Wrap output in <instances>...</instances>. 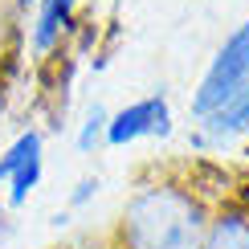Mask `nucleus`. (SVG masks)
Segmentation results:
<instances>
[{
  "label": "nucleus",
  "mask_w": 249,
  "mask_h": 249,
  "mask_svg": "<svg viewBox=\"0 0 249 249\" xmlns=\"http://www.w3.org/2000/svg\"><path fill=\"white\" fill-rule=\"evenodd\" d=\"M102 139H107V115L94 107L90 119H86V127H82V135H78V151H94Z\"/></svg>",
  "instance_id": "nucleus-9"
},
{
  "label": "nucleus",
  "mask_w": 249,
  "mask_h": 249,
  "mask_svg": "<svg viewBox=\"0 0 249 249\" xmlns=\"http://www.w3.org/2000/svg\"><path fill=\"white\" fill-rule=\"evenodd\" d=\"M204 249H249V213L225 209L204 237Z\"/></svg>",
  "instance_id": "nucleus-5"
},
{
  "label": "nucleus",
  "mask_w": 249,
  "mask_h": 249,
  "mask_svg": "<svg viewBox=\"0 0 249 249\" xmlns=\"http://www.w3.org/2000/svg\"><path fill=\"white\" fill-rule=\"evenodd\" d=\"M204 123H209V135H216V139L241 131L245 123H249V82H241L221 107H213L209 115H204Z\"/></svg>",
  "instance_id": "nucleus-4"
},
{
  "label": "nucleus",
  "mask_w": 249,
  "mask_h": 249,
  "mask_svg": "<svg viewBox=\"0 0 249 249\" xmlns=\"http://www.w3.org/2000/svg\"><path fill=\"white\" fill-rule=\"evenodd\" d=\"M37 147H41V135H37V131H25V135L13 143V147L4 151V160H0V180H8V176H13V168L25 160L29 151H37Z\"/></svg>",
  "instance_id": "nucleus-8"
},
{
  "label": "nucleus",
  "mask_w": 249,
  "mask_h": 249,
  "mask_svg": "<svg viewBox=\"0 0 249 249\" xmlns=\"http://www.w3.org/2000/svg\"><path fill=\"white\" fill-rule=\"evenodd\" d=\"M94 188H98V184H94V180H82V184H78V192H74V200H86V196H90V192H94Z\"/></svg>",
  "instance_id": "nucleus-10"
},
{
  "label": "nucleus",
  "mask_w": 249,
  "mask_h": 249,
  "mask_svg": "<svg viewBox=\"0 0 249 249\" xmlns=\"http://www.w3.org/2000/svg\"><path fill=\"white\" fill-rule=\"evenodd\" d=\"M168 131H172V110L160 94L119 110L115 119H107V143L110 147H127L139 135H168Z\"/></svg>",
  "instance_id": "nucleus-3"
},
{
  "label": "nucleus",
  "mask_w": 249,
  "mask_h": 249,
  "mask_svg": "<svg viewBox=\"0 0 249 249\" xmlns=\"http://www.w3.org/2000/svg\"><path fill=\"white\" fill-rule=\"evenodd\" d=\"M74 4L78 0H45V4H41V17H37V29H33V45L37 49H49L61 37V29L70 25Z\"/></svg>",
  "instance_id": "nucleus-6"
},
{
  "label": "nucleus",
  "mask_w": 249,
  "mask_h": 249,
  "mask_svg": "<svg viewBox=\"0 0 249 249\" xmlns=\"http://www.w3.org/2000/svg\"><path fill=\"white\" fill-rule=\"evenodd\" d=\"M204 209L184 188H143L127 204V249H200Z\"/></svg>",
  "instance_id": "nucleus-1"
},
{
  "label": "nucleus",
  "mask_w": 249,
  "mask_h": 249,
  "mask_svg": "<svg viewBox=\"0 0 249 249\" xmlns=\"http://www.w3.org/2000/svg\"><path fill=\"white\" fill-rule=\"evenodd\" d=\"M241 82H249V20L237 29L229 41H225L221 53L213 57L209 74H204L200 90H196V98H192V110L204 119L213 107H221V102L229 98Z\"/></svg>",
  "instance_id": "nucleus-2"
},
{
  "label": "nucleus",
  "mask_w": 249,
  "mask_h": 249,
  "mask_svg": "<svg viewBox=\"0 0 249 249\" xmlns=\"http://www.w3.org/2000/svg\"><path fill=\"white\" fill-rule=\"evenodd\" d=\"M37 180H41V147H37V151H29L25 160L13 168V176H8V200L20 204L29 192L37 188Z\"/></svg>",
  "instance_id": "nucleus-7"
}]
</instances>
